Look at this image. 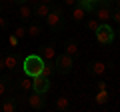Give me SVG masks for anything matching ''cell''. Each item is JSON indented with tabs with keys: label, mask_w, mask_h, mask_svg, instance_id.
<instances>
[{
	"label": "cell",
	"mask_w": 120,
	"mask_h": 112,
	"mask_svg": "<svg viewBox=\"0 0 120 112\" xmlns=\"http://www.w3.org/2000/svg\"><path fill=\"white\" fill-rule=\"evenodd\" d=\"M62 2H64V6H74L78 0H62Z\"/></svg>",
	"instance_id": "obj_30"
},
{
	"label": "cell",
	"mask_w": 120,
	"mask_h": 112,
	"mask_svg": "<svg viewBox=\"0 0 120 112\" xmlns=\"http://www.w3.org/2000/svg\"><path fill=\"white\" fill-rule=\"evenodd\" d=\"M114 4H116V8H118V10H120V0H116Z\"/></svg>",
	"instance_id": "obj_33"
},
{
	"label": "cell",
	"mask_w": 120,
	"mask_h": 112,
	"mask_svg": "<svg viewBox=\"0 0 120 112\" xmlns=\"http://www.w3.org/2000/svg\"><path fill=\"white\" fill-rule=\"evenodd\" d=\"M40 2H44V4H52L54 0H40Z\"/></svg>",
	"instance_id": "obj_32"
},
{
	"label": "cell",
	"mask_w": 120,
	"mask_h": 112,
	"mask_svg": "<svg viewBox=\"0 0 120 112\" xmlns=\"http://www.w3.org/2000/svg\"><path fill=\"white\" fill-rule=\"evenodd\" d=\"M18 86H20V90H24V92L32 90V76H26V78H22Z\"/></svg>",
	"instance_id": "obj_19"
},
{
	"label": "cell",
	"mask_w": 120,
	"mask_h": 112,
	"mask_svg": "<svg viewBox=\"0 0 120 112\" xmlns=\"http://www.w3.org/2000/svg\"><path fill=\"white\" fill-rule=\"evenodd\" d=\"M44 20H46L48 28H50L52 32H60V30H62V26H64V20H62V8H60V6H54V8L50 10V14H48Z\"/></svg>",
	"instance_id": "obj_2"
},
{
	"label": "cell",
	"mask_w": 120,
	"mask_h": 112,
	"mask_svg": "<svg viewBox=\"0 0 120 112\" xmlns=\"http://www.w3.org/2000/svg\"><path fill=\"white\" fill-rule=\"evenodd\" d=\"M112 20H114L116 24H120V10H118V8H116L114 12H112Z\"/></svg>",
	"instance_id": "obj_27"
},
{
	"label": "cell",
	"mask_w": 120,
	"mask_h": 112,
	"mask_svg": "<svg viewBox=\"0 0 120 112\" xmlns=\"http://www.w3.org/2000/svg\"><path fill=\"white\" fill-rule=\"evenodd\" d=\"M56 108L62 110V112L70 110V100L66 98V96H58V98H56Z\"/></svg>",
	"instance_id": "obj_16"
},
{
	"label": "cell",
	"mask_w": 120,
	"mask_h": 112,
	"mask_svg": "<svg viewBox=\"0 0 120 112\" xmlns=\"http://www.w3.org/2000/svg\"><path fill=\"white\" fill-rule=\"evenodd\" d=\"M118 34H120V32H118Z\"/></svg>",
	"instance_id": "obj_35"
},
{
	"label": "cell",
	"mask_w": 120,
	"mask_h": 112,
	"mask_svg": "<svg viewBox=\"0 0 120 112\" xmlns=\"http://www.w3.org/2000/svg\"><path fill=\"white\" fill-rule=\"evenodd\" d=\"M54 72H56V66H54V62H46V60H44V66H42V76L50 78Z\"/></svg>",
	"instance_id": "obj_17"
},
{
	"label": "cell",
	"mask_w": 120,
	"mask_h": 112,
	"mask_svg": "<svg viewBox=\"0 0 120 112\" xmlns=\"http://www.w3.org/2000/svg\"><path fill=\"white\" fill-rule=\"evenodd\" d=\"M94 34H96V40H98L100 44H112V42H114V38H116L114 28H112L108 22H102Z\"/></svg>",
	"instance_id": "obj_3"
},
{
	"label": "cell",
	"mask_w": 120,
	"mask_h": 112,
	"mask_svg": "<svg viewBox=\"0 0 120 112\" xmlns=\"http://www.w3.org/2000/svg\"><path fill=\"white\" fill-rule=\"evenodd\" d=\"M100 24H102V22H100L98 20V18H88V20H86V26H88V28H90V30H92V32H96V30H98V26Z\"/></svg>",
	"instance_id": "obj_22"
},
{
	"label": "cell",
	"mask_w": 120,
	"mask_h": 112,
	"mask_svg": "<svg viewBox=\"0 0 120 112\" xmlns=\"http://www.w3.org/2000/svg\"><path fill=\"white\" fill-rule=\"evenodd\" d=\"M42 66H44V58L38 54H30L24 58V62H22V70H24L26 76H38V74H42Z\"/></svg>",
	"instance_id": "obj_1"
},
{
	"label": "cell",
	"mask_w": 120,
	"mask_h": 112,
	"mask_svg": "<svg viewBox=\"0 0 120 112\" xmlns=\"http://www.w3.org/2000/svg\"><path fill=\"white\" fill-rule=\"evenodd\" d=\"M14 34L22 40V38H26V36H28V28H26V26H16V28H14Z\"/></svg>",
	"instance_id": "obj_23"
},
{
	"label": "cell",
	"mask_w": 120,
	"mask_h": 112,
	"mask_svg": "<svg viewBox=\"0 0 120 112\" xmlns=\"http://www.w3.org/2000/svg\"><path fill=\"white\" fill-rule=\"evenodd\" d=\"M94 16L98 18L100 22H108V20H112V8H110V2H106V0H98V6L94 8Z\"/></svg>",
	"instance_id": "obj_5"
},
{
	"label": "cell",
	"mask_w": 120,
	"mask_h": 112,
	"mask_svg": "<svg viewBox=\"0 0 120 112\" xmlns=\"http://www.w3.org/2000/svg\"><path fill=\"white\" fill-rule=\"evenodd\" d=\"M96 88H98V90H108V84L104 80H98L96 82Z\"/></svg>",
	"instance_id": "obj_26"
},
{
	"label": "cell",
	"mask_w": 120,
	"mask_h": 112,
	"mask_svg": "<svg viewBox=\"0 0 120 112\" xmlns=\"http://www.w3.org/2000/svg\"><path fill=\"white\" fill-rule=\"evenodd\" d=\"M4 68H6V58L0 56V70H4Z\"/></svg>",
	"instance_id": "obj_29"
},
{
	"label": "cell",
	"mask_w": 120,
	"mask_h": 112,
	"mask_svg": "<svg viewBox=\"0 0 120 112\" xmlns=\"http://www.w3.org/2000/svg\"><path fill=\"white\" fill-rule=\"evenodd\" d=\"M8 44H10V46H12V48H16L18 44H20V38H18V36L14 34V32H12V34L8 36Z\"/></svg>",
	"instance_id": "obj_24"
},
{
	"label": "cell",
	"mask_w": 120,
	"mask_h": 112,
	"mask_svg": "<svg viewBox=\"0 0 120 112\" xmlns=\"http://www.w3.org/2000/svg\"><path fill=\"white\" fill-rule=\"evenodd\" d=\"M0 110H2V112H14V110H16V104H14V100H12V98H6L4 102L0 104Z\"/></svg>",
	"instance_id": "obj_18"
},
{
	"label": "cell",
	"mask_w": 120,
	"mask_h": 112,
	"mask_svg": "<svg viewBox=\"0 0 120 112\" xmlns=\"http://www.w3.org/2000/svg\"><path fill=\"white\" fill-rule=\"evenodd\" d=\"M4 58H6V68H8V70H14L18 66V58H16V56L8 54V56H4Z\"/></svg>",
	"instance_id": "obj_21"
},
{
	"label": "cell",
	"mask_w": 120,
	"mask_h": 112,
	"mask_svg": "<svg viewBox=\"0 0 120 112\" xmlns=\"http://www.w3.org/2000/svg\"><path fill=\"white\" fill-rule=\"evenodd\" d=\"M42 58L46 62H54L56 60V48L52 46V44H46V46L42 48Z\"/></svg>",
	"instance_id": "obj_11"
},
{
	"label": "cell",
	"mask_w": 120,
	"mask_h": 112,
	"mask_svg": "<svg viewBox=\"0 0 120 112\" xmlns=\"http://www.w3.org/2000/svg\"><path fill=\"white\" fill-rule=\"evenodd\" d=\"M8 90V80L6 78H0V96H4Z\"/></svg>",
	"instance_id": "obj_25"
},
{
	"label": "cell",
	"mask_w": 120,
	"mask_h": 112,
	"mask_svg": "<svg viewBox=\"0 0 120 112\" xmlns=\"http://www.w3.org/2000/svg\"><path fill=\"white\" fill-rule=\"evenodd\" d=\"M64 52L68 56H72V58H74V56H78V44L74 42V40H68V42L64 44Z\"/></svg>",
	"instance_id": "obj_14"
},
{
	"label": "cell",
	"mask_w": 120,
	"mask_h": 112,
	"mask_svg": "<svg viewBox=\"0 0 120 112\" xmlns=\"http://www.w3.org/2000/svg\"><path fill=\"white\" fill-rule=\"evenodd\" d=\"M6 28H8V20L4 16H0V30H6Z\"/></svg>",
	"instance_id": "obj_28"
},
{
	"label": "cell",
	"mask_w": 120,
	"mask_h": 112,
	"mask_svg": "<svg viewBox=\"0 0 120 112\" xmlns=\"http://www.w3.org/2000/svg\"><path fill=\"white\" fill-rule=\"evenodd\" d=\"M32 90L40 92V94H46V92L50 90V78L42 76V74L34 76V78H32Z\"/></svg>",
	"instance_id": "obj_6"
},
{
	"label": "cell",
	"mask_w": 120,
	"mask_h": 112,
	"mask_svg": "<svg viewBox=\"0 0 120 112\" xmlns=\"http://www.w3.org/2000/svg\"><path fill=\"white\" fill-rule=\"evenodd\" d=\"M72 56H68L64 52V54H56V60H54V66H56V72L58 74H68L70 70H72Z\"/></svg>",
	"instance_id": "obj_4"
},
{
	"label": "cell",
	"mask_w": 120,
	"mask_h": 112,
	"mask_svg": "<svg viewBox=\"0 0 120 112\" xmlns=\"http://www.w3.org/2000/svg\"><path fill=\"white\" fill-rule=\"evenodd\" d=\"M8 2H16V4H24V2H28V0H8Z\"/></svg>",
	"instance_id": "obj_31"
},
{
	"label": "cell",
	"mask_w": 120,
	"mask_h": 112,
	"mask_svg": "<svg viewBox=\"0 0 120 112\" xmlns=\"http://www.w3.org/2000/svg\"><path fill=\"white\" fill-rule=\"evenodd\" d=\"M34 16V8L28 4V2H24V4H20V8H18V18L20 20H28V18Z\"/></svg>",
	"instance_id": "obj_9"
},
{
	"label": "cell",
	"mask_w": 120,
	"mask_h": 112,
	"mask_svg": "<svg viewBox=\"0 0 120 112\" xmlns=\"http://www.w3.org/2000/svg\"><path fill=\"white\" fill-rule=\"evenodd\" d=\"M0 2H4V0H0Z\"/></svg>",
	"instance_id": "obj_34"
},
{
	"label": "cell",
	"mask_w": 120,
	"mask_h": 112,
	"mask_svg": "<svg viewBox=\"0 0 120 112\" xmlns=\"http://www.w3.org/2000/svg\"><path fill=\"white\" fill-rule=\"evenodd\" d=\"M76 4H80L82 8H84L86 12L90 14V12H94V8H96V6H98V0H78Z\"/></svg>",
	"instance_id": "obj_13"
},
{
	"label": "cell",
	"mask_w": 120,
	"mask_h": 112,
	"mask_svg": "<svg viewBox=\"0 0 120 112\" xmlns=\"http://www.w3.org/2000/svg\"><path fill=\"white\" fill-rule=\"evenodd\" d=\"M40 34H42V26H40L38 22H32V24L28 26V36L30 38H38Z\"/></svg>",
	"instance_id": "obj_15"
},
{
	"label": "cell",
	"mask_w": 120,
	"mask_h": 112,
	"mask_svg": "<svg viewBox=\"0 0 120 112\" xmlns=\"http://www.w3.org/2000/svg\"><path fill=\"white\" fill-rule=\"evenodd\" d=\"M86 14H88V12H86V10L82 8L80 4H74V10H72V18H74L76 22H82V20H86Z\"/></svg>",
	"instance_id": "obj_12"
},
{
	"label": "cell",
	"mask_w": 120,
	"mask_h": 112,
	"mask_svg": "<svg viewBox=\"0 0 120 112\" xmlns=\"http://www.w3.org/2000/svg\"><path fill=\"white\" fill-rule=\"evenodd\" d=\"M94 100H96V104H106L108 102V90H98Z\"/></svg>",
	"instance_id": "obj_20"
},
{
	"label": "cell",
	"mask_w": 120,
	"mask_h": 112,
	"mask_svg": "<svg viewBox=\"0 0 120 112\" xmlns=\"http://www.w3.org/2000/svg\"><path fill=\"white\" fill-rule=\"evenodd\" d=\"M28 106L32 108V110H42L44 108V94L32 90V94L28 96Z\"/></svg>",
	"instance_id": "obj_7"
},
{
	"label": "cell",
	"mask_w": 120,
	"mask_h": 112,
	"mask_svg": "<svg viewBox=\"0 0 120 112\" xmlns=\"http://www.w3.org/2000/svg\"><path fill=\"white\" fill-rule=\"evenodd\" d=\"M88 72L92 74V76H102V74L106 72V64L100 62V60H94V62L88 64Z\"/></svg>",
	"instance_id": "obj_8"
},
{
	"label": "cell",
	"mask_w": 120,
	"mask_h": 112,
	"mask_svg": "<svg viewBox=\"0 0 120 112\" xmlns=\"http://www.w3.org/2000/svg\"><path fill=\"white\" fill-rule=\"evenodd\" d=\"M50 14V4H44V2H38L34 6V16L36 18H46Z\"/></svg>",
	"instance_id": "obj_10"
}]
</instances>
